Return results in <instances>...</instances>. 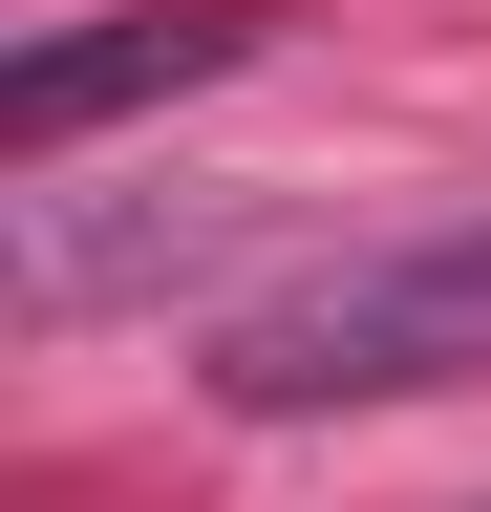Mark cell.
Masks as SVG:
<instances>
[{
    "instance_id": "6da1fadb",
    "label": "cell",
    "mask_w": 491,
    "mask_h": 512,
    "mask_svg": "<svg viewBox=\"0 0 491 512\" xmlns=\"http://www.w3.org/2000/svg\"><path fill=\"white\" fill-rule=\"evenodd\" d=\"M470 363H491V214L385 235V256H321L299 299H257L214 342V406L299 427V406H406V384H470Z\"/></svg>"
},
{
    "instance_id": "7a4b0ae2",
    "label": "cell",
    "mask_w": 491,
    "mask_h": 512,
    "mask_svg": "<svg viewBox=\"0 0 491 512\" xmlns=\"http://www.w3.org/2000/svg\"><path fill=\"white\" fill-rule=\"evenodd\" d=\"M214 64H257V0H129V22H65V43H22L0 64V150H86L107 107H171V86H214Z\"/></svg>"
}]
</instances>
